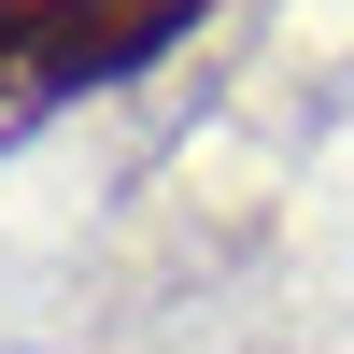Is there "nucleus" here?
Segmentation results:
<instances>
[{
  "label": "nucleus",
  "instance_id": "f03ea898",
  "mask_svg": "<svg viewBox=\"0 0 354 354\" xmlns=\"http://www.w3.org/2000/svg\"><path fill=\"white\" fill-rule=\"evenodd\" d=\"M28 15H43V0H0V85H15V100H28Z\"/></svg>",
  "mask_w": 354,
  "mask_h": 354
},
{
  "label": "nucleus",
  "instance_id": "f257e3e1",
  "mask_svg": "<svg viewBox=\"0 0 354 354\" xmlns=\"http://www.w3.org/2000/svg\"><path fill=\"white\" fill-rule=\"evenodd\" d=\"M185 28H198V0H43V15H28V100L128 85L142 57H170Z\"/></svg>",
  "mask_w": 354,
  "mask_h": 354
}]
</instances>
